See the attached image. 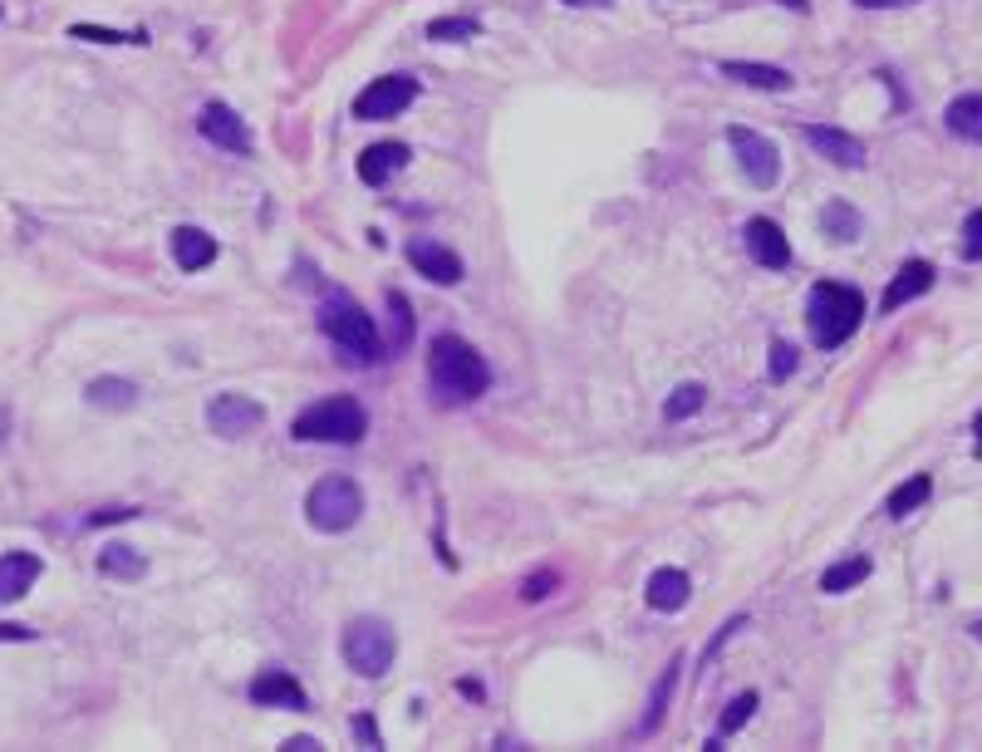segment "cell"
<instances>
[{"label": "cell", "instance_id": "6da1fadb", "mask_svg": "<svg viewBox=\"0 0 982 752\" xmlns=\"http://www.w3.org/2000/svg\"><path fill=\"white\" fill-rule=\"evenodd\" d=\"M428 379H432V394H438L442 404H472V398L487 394L491 369L467 339L438 335L428 345Z\"/></svg>", "mask_w": 982, "mask_h": 752}, {"label": "cell", "instance_id": "7a4b0ae2", "mask_svg": "<svg viewBox=\"0 0 982 752\" xmlns=\"http://www.w3.org/2000/svg\"><path fill=\"white\" fill-rule=\"evenodd\" d=\"M865 321V295L855 286H840V281H820L806 301V325H810V339L820 349H840L845 339L860 329Z\"/></svg>", "mask_w": 982, "mask_h": 752}, {"label": "cell", "instance_id": "3957f363", "mask_svg": "<svg viewBox=\"0 0 982 752\" xmlns=\"http://www.w3.org/2000/svg\"><path fill=\"white\" fill-rule=\"evenodd\" d=\"M319 329H325V339L349 364H374V359H379V349H383L374 315L364 311V305H354L349 295H329V301L319 305Z\"/></svg>", "mask_w": 982, "mask_h": 752}, {"label": "cell", "instance_id": "277c9868", "mask_svg": "<svg viewBox=\"0 0 982 752\" xmlns=\"http://www.w3.org/2000/svg\"><path fill=\"white\" fill-rule=\"evenodd\" d=\"M290 433L300 443H359L369 433V414H364L359 398L335 394V398H319L305 414H295Z\"/></svg>", "mask_w": 982, "mask_h": 752}, {"label": "cell", "instance_id": "5b68a950", "mask_svg": "<svg viewBox=\"0 0 982 752\" xmlns=\"http://www.w3.org/2000/svg\"><path fill=\"white\" fill-rule=\"evenodd\" d=\"M398 659V640H393V624L374 620V614H359V620L345 630V664L359 679H383Z\"/></svg>", "mask_w": 982, "mask_h": 752}, {"label": "cell", "instance_id": "8992f818", "mask_svg": "<svg viewBox=\"0 0 982 752\" xmlns=\"http://www.w3.org/2000/svg\"><path fill=\"white\" fill-rule=\"evenodd\" d=\"M305 517H310L315 531H329V537L349 531L354 521L364 517L359 482H354V477H325V482H315V492L305 497Z\"/></svg>", "mask_w": 982, "mask_h": 752}, {"label": "cell", "instance_id": "52a82bcc", "mask_svg": "<svg viewBox=\"0 0 982 752\" xmlns=\"http://www.w3.org/2000/svg\"><path fill=\"white\" fill-rule=\"evenodd\" d=\"M727 143H733V157H737L741 173H747L751 187L767 192L781 182V148L771 139H761V133H751V129H727Z\"/></svg>", "mask_w": 982, "mask_h": 752}, {"label": "cell", "instance_id": "ba28073f", "mask_svg": "<svg viewBox=\"0 0 982 752\" xmlns=\"http://www.w3.org/2000/svg\"><path fill=\"white\" fill-rule=\"evenodd\" d=\"M418 99V79L413 74H383L374 79L369 89H359V99H354V119L374 123V119H398L408 104Z\"/></svg>", "mask_w": 982, "mask_h": 752}, {"label": "cell", "instance_id": "9c48e42d", "mask_svg": "<svg viewBox=\"0 0 982 752\" xmlns=\"http://www.w3.org/2000/svg\"><path fill=\"white\" fill-rule=\"evenodd\" d=\"M207 424H212V433H222V438H246L250 428L266 424V408L246 394H216L207 404Z\"/></svg>", "mask_w": 982, "mask_h": 752}, {"label": "cell", "instance_id": "30bf717a", "mask_svg": "<svg viewBox=\"0 0 982 752\" xmlns=\"http://www.w3.org/2000/svg\"><path fill=\"white\" fill-rule=\"evenodd\" d=\"M741 242H747V256L757 261V266H767V271L791 266V242H786V232L771 222V216H751L747 232H741Z\"/></svg>", "mask_w": 982, "mask_h": 752}, {"label": "cell", "instance_id": "8fae6325", "mask_svg": "<svg viewBox=\"0 0 982 752\" xmlns=\"http://www.w3.org/2000/svg\"><path fill=\"white\" fill-rule=\"evenodd\" d=\"M408 261H413L418 276H428L432 286H457V281H462V256L448 251L442 242H432V236H413V242H408Z\"/></svg>", "mask_w": 982, "mask_h": 752}, {"label": "cell", "instance_id": "7c38bea8", "mask_svg": "<svg viewBox=\"0 0 982 752\" xmlns=\"http://www.w3.org/2000/svg\"><path fill=\"white\" fill-rule=\"evenodd\" d=\"M806 143L816 148L826 163H836V167H865L870 163V153H865V143L855 139V133H845V129H826V123H810L806 129Z\"/></svg>", "mask_w": 982, "mask_h": 752}, {"label": "cell", "instance_id": "4fadbf2b", "mask_svg": "<svg viewBox=\"0 0 982 752\" xmlns=\"http://www.w3.org/2000/svg\"><path fill=\"white\" fill-rule=\"evenodd\" d=\"M933 276H939V271H933L929 261H919V256L904 261V266L894 271V281H889V286H884V301H879V305H884V315L904 311L909 301H919V295H929V291H933Z\"/></svg>", "mask_w": 982, "mask_h": 752}, {"label": "cell", "instance_id": "5bb4252c", "mask_svg": "<svg viewBox=\"0 0 982 752\" xmlns=\"http://www.w3.org/2000/svg\"><path fill=\"white\" fill-rule=\"evenodd\" d=\"M197 129H202V139L216 143V148H226V153H250V133H246V123L236 119V113L226 109V104H207V109H202Z\"/></svg>", "mask_w": 982, "mask_h": 752}, {"label": "cell", "instance_id": "9a60e30c", "mask_svg": "<svg viewBox=\"0 0 982 752\" xmlns=\"http://www.w3.org/2000/svg\"><path fill=\"white\" fill-rule=\"evenodd\" d=\"M408 157H413V153H408V143H398V139L364 148V153H359V182H369V187H383V182H393L398 173H403Z\"/></svg>", "mask_w": 982, "mask_h": 752}, {"label": "cell", "instance_id": "2e32d148", "mask_svg": "<svg viewBox=\"0 0 982 752\" xmlns=\"http://www.w3.org/2000/svg\"><path fill=\"white\" fill-rule=\"evenodd\" d=\"M250 703H260V709H305V689L285 669H266L250 683Z\"/></svg>", "mask_w": 982, "mask_h": 752}, {"label": "cell", "instance_id": "e0dca14e", "mask_svg": "<svg viewBox=\"0 0 982 752\" xmlns=\"http://www.w3.org/2000/svg\"><path fill=\"white\" fill-rule=\"evenodd\" d=\"M40 580V556L35 551H10L0 556V606L6 600H20L30 586Z\"/></svg>", "mask_w": 982, "mask_h": 752}, {"label": "cell", "instance_id": "ac0fdd59", "mask_svg": "<svg viewBox=\"0 0 982 752\" xmlns=\"http://www.w3.org/2000/svg\"><path fill=\"white\" fill-rule=\"evenodd\" d=\"M688 596H693V580L683 576L678 566H664V571L648 576V606H654L658 614L683 610V606H688Z\"/></svg>", "mask_w": 982, "mask_h": 752}, {"label": "cell", "instance_id": "d6986e66", "mask_svg": "<svg viewBox=\"0 0 982 752\" xmlns=\"http://www.w3.org/2000/svg\"><path fill=\"white\" fill-rule=\"evenodd\" d=\"M173 261L182 271H207L216 261V236H207L202 226H177L173 232Z\"/></svg>", "mask_w": 982, "mask_h": 752}, {"label": "cell", "instance_id": "ffe728a7", "mask_svg": "<svg viewBox=\"0 0 982 752\" xmlns=\"http://www.w3.org/2000/svg\"><path fill=\"white\" fill-rule=\"evenodd\" d=\"M723 74L737 79V84L767 89V94H786V89L796 84L791 70H776V64H751V60H723Z\"/></svg>", "mask_w": 982, "mask_h": 752}, {"label": "cell", "instance_id": "44dd1931", "mask_svg": "<svg viewBox=\"0 0 982 752\" xmlns=\"http://www.w3.org/2000/svg\"><path fill=\"white\" fill-rule=\"evenodd\" d=\"M943 119H948V133H953V139L982 143V94H958Z\"/></svg>", "mask_w": 982, "mask_h": 752}, {"label": "cell", "instance_id": "7402d4cb", "mask_svg": "<svg viewBox=\"0 0 982 752\" xmlns=\"http://www.w3.org/2000/svg\"><path fill=\"white\" fill-rule=\"evenodd\" d=\"M870 571H874L870 556H850V561H836L820 576V590H826V596H845V590H855L860 580H870Z\"/></svg>", "mask_w": 982, "mask_h": 752}, {"label": "cell", "instance_id": "603a6c76", "mask_svg": "<svg viewBox=\"0 0 982 752\" xmlns=\"http://www.w3.org/2000/svg\"><path fill=\"white\" fill-rule=\"evenodd\" d=\"M99 571L113 576V580H143L147 561H143V551H133V546H104V551H99Z\"/></svg>", "mask_w": 982, "mask_h": 752}, {"label": "cell", "instance_id": "cb8c5ba5", "mask_svg": "<svg viewBox=\"0 0 982 752\" xmlns=\"http://www.w3.org/2000/svg\"><path fill=\"white\" fill-rule=\"evenodd\" d=\"M678 669H683V654H673L668 669H664V679H658V689H654V699H648V713H644V723H638V738H648L658 723H664L668 699H673V683H678Z\"/></svg>", "mask_w": 982, "mask_h": 752}, {"label": "cell", "instance_id": "d4e9b609", "mask_svg": "<svg viewBox=\"0 0 982 752\" xmlns=\"http://www.w3.org/2000/svg\"><path fill=\"white\" fill-rule=\"evenodd\" d=\"M929 497H933V477L919 472V477H909L904 487H894V492H889L884 511H889V517H909V511H919Z\"/></svg>", "mask_w": 982, "mask_h": 752}, {"label": "cell", "instance_id": "484cf974", "mask_svg": "<svg viewBox=\"0 0 982 752\" xmlns=\"http://www.w3.org/2000/svg\"><path fill=\"white\" fill-rule=\"evenodd\" d=\"M820 226H826V236H830V242H855V236L865 232L860 212H855L850 202H830V207L820 212Z\"/></svg>", "mask_w": 982, "mask_h": 752}, {"label": "cell", "instance_id": "4316f807", "mask_svg": "<svg viewBox=\"0 0 982 752\" xmlns=\"http://www.w3.org/2000/svg\"><path fill=\"white\" fill-rule=\"evenodd\" d=\"M84 394H89V404H94V408H133L139 384H129V379H94Z\"/></svg>", "mask_w": 982, "mask_h": 752}, {"label": "cell", "instance_id": "83f0119b", "mask_svg": "<svg viewBox=\"0 0 982 752\" xmlns=\"http://www.w3.org/2000/svg\"><path fill=\"white\" fill-rule=\"evenodd\" d=\"M751 713H757V693H737L733 703L723 709V718H717V738H727V733H741V728L751 723Z\"/></svg>", "mask_w": 982, "mask_h": 752}, {"label": "cell", "instance_id": "f1b7e54d", "mask_svg": "<svg viewBox=\"0 0 982 752\" xmlns=\"http://www.w3.org/2000/svg\"><path fill=\"white\" fill-rule=\"evenodd\" d=\"M703 394H707L703 384H683V389H673V398L664 404V418H668V424H683V418H693V414L703 408Z\"/></svg>", "mask_w": 982, "mask_h": 752}, {"label": "cell", "instance_id": "f546056e", "mask_svg": "<svg viewBox=\"0 0 982 752\" xmlns=\"http://www.w3.org/2000/svg\"><path fill=\"white\" fill-rule=\"evenodd\" d=\"M477 35V20H467V16H442V20H432L428 26V40H472Z\"/></svg>", "mask_w": 982, "mask_h": 752}, {"label": "cell", "instance_id": "4dcf8cb0", "mask_svg": "<svg viewBox=\"0 0 982 752\" xmlns=\"http://www.w3.org/2000/svg\"><path fill=\"white\" fill-rule=\"evenodd\" d=\"M74 40H94V44H143L147 35H119V30H104V26H74Z\"/></svg>", "mask_w": 982, "mask_h": 752}, {"label": "cell", "instance_id": "1f68e13d", "mask_svg": "<svg viewBox=\"0 0 982 752\" xmlns=\"http://www.w3.org/2000/svg\"><path fill=\"white\" fill-rule=\"evenodd\" d=\"M791 374H796V345L776 339V345H771V379L781 384V379H791Z\"/></svg>", "mask_w": 982, "mask_h": 752}, {"label": "cell", "instance_id": "d6a6232c", "mask_svg": "<svg viewBox=\"0 0 982 752\" xmlns=\"http://www.w3.org/2000/svg\"><path fill=\"white\" fill-rule=\"evenodd\" d=\"M963 256L968 261H982V212H973L963 222Z\"/></svg>", "mask_w": 982, "mask_h": 752}, {"label": "cell", "instance_id": "836d02e7", "mask_svg": "<svg viewBox=\"0 0 982 752\" xmlns=\"http://www.w3.org/2000/svg\"><path fill=\"white\" fill-rule=\"evenodd\" d=\"M551 586H555L551 571H545V576H531L526 586H521V600H545V596H551Z\"/></svg>", "mask_w": 982, "mask_h": 752}, {"label": "cell", "instance_id": "e575fe53", "mask_svg": "<svg viewBox=\"0 0 982 752\" xmlns=\"http://www.w3.org/2000/svg\"><path fill=\"white\" fill-rule=\"evenodd\" d=\"M354 738L369 748H379V728H374V718H354Z\"/></svg>", "mask_w": 982, "mask_h": 752}, {"label": "cell", "instance_id": "d590c367", "mask_svg": "<svg viewBox=\"0 0 982 752\" xmlns=\"http://www.w3.org/2000/svg\"><path fill=\"white\" fill-rule=\"evenodd\" d=\"M133 517V507H104V511H94L89 517V527H104V521H129Z\"/></svg>", "mask_w": 982, "mask_h": 752}, {"label": "cell", "instance_id": "8d00e7d4", "mask_svg": "<svg viewBox=\"0 0 982 752\" xmlns=\"http://www.w3.org/2000/svg\"><path fill=\"white\" fill-rule=\"evenodd\" d=\"M0 640H35V630H25V624H0Z\"/></svg>", "mask_w": 982, "mask_h": 752}, {"label": "cell", "instance_id": "74e56055", "mask_svg": "<svg viewBox=\"0 0 982 752\" xmlns=\"http://www.w3.org/2000/svg\"><path fill=\"white\" fill-rule=\"evenodd\" d=\"M855 6H865V10H899V6H913V0H855Z\"/></svg>", "mask_w": 982, "mask_h": 752}, {"label": "cell", "instance_id": "f35d334b", "mask_svg": "<svg viewBox=\"0 0 982 752\" xmlns=\"http://www.w3.org/2000/svg\"><path fill=\"white\" fill-rule=\"evenodd\" d=\"M285 748H290V752H319L315 738H290V743H285Z\"/></svg>", "mask_w": 982, "mask_h": 752}, {"label": "cell", "instance_id": "ab89813d", "mask_svg": "<svg viewBox=\"0 0 982 752\" xmlns=\"http://www.w3.org/2000/svg\"><path fill=\"white\" fill-rule=\"evenodd\" d=\"M781 6H791L796 16H806V10H810V0H781Z\"/></svg>", "mask_w": 982, "mask_h": 752}, {"label": "cell", "instance_id": "60d3db41", "mask_svg": "<svg viewBox=\"0 0 982 752\" xmlns=\"http://www.w3.org/2000/svg\"><path fill=\"white\" fill-rule=\"evenodd\" d=\"M973 443H978V453H982V414L973 418Z\"/></svg>", "mask_w": 982, "mask_h": 752}, {"label": "cell", "instance_id": "b9f144b4", "mask_svg": "<svg viewBox=\"0 0 982 752\" xmlns=\"http://www.w3.org/2000/svg\"><path fill=\"white\" fill-rule=\"evenodd\" d=\"M6 428H10V408H0V443H6Z\"/></svg>", "mask_w": 982, "mask_h": 752}, {"label": "cell", "instance_id": "7bdbcfd3", "mask_svg": "<svg viewBox=\"0 0 982 752\" xmlns=\"http://www.w3.org/2000/svg\"><path fill=\"white\" fill-rule=\"evenodd\" d=\"M565 6H604V0H565Z\"/></svg>", "mask_w": 982, "mask_h": 752}, {"label": "cell", "instance_id": "ee69618b", "mask_svg": "<svg viewBox=\"0 0 982 752\" xmlns=\"http://www.w3.org/2000/svg\"><path fill=\"white\" fill-rule=\"evenodd\" d=\"M973 640H982V620H978V624H973Z\"/></svg>", "mask_w": 982, "mask_h": 752}]
</instances>
